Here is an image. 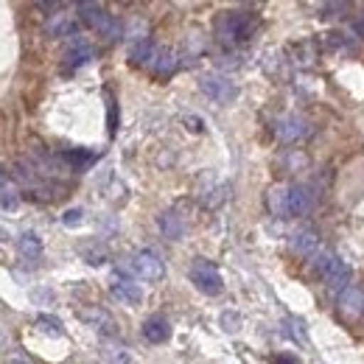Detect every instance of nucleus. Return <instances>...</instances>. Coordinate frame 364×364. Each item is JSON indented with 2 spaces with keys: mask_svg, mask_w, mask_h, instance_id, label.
I'll list each match as a JSON object with an SVG mask.
<instances>
[{
  "mask_svg": "<svg viewBox=\"0 0 364 364\" xmlns=\"http://www.w3.org/2000/svg\"><path fill=\"white\" fill-rule=\"evenodd\" d=\"M314 205H317V191L311 185H306V182L286 185V188H272V193H269V208L280 219L306 216L309 210H314Z\"/></svg>",
  "mask_w": 364,
  "mask_h": 364,
  "instance_id": "nucleus-1",
  "label": "nucleus"
},
{
  "mask_svg": "<svg viewBox=\"0 0 364 364\" xmlns=\"http://www.w3.org/2000/svg\"><path fill=\"white\" fill-rule=\"evenodd\" d=\"M311 264H314V269L319 272L322 277V283L331 289V291H345L348 286H350V267L339 258V255H333V252H328V250H319L317 255L311 258Z\"/></svg>",
  "mask_w": 364,
  "mask_h": 364,
  "instance_id": "nucleus-2",
  "label": "nucleus"
},
{
  "mask_svg": "<svg viewBox=\"0 0 364 364\" xmlns=\"http://www.w3.org/2000/svg\"><path fill=\"white\" fill-rule=\"evenodd\" d=\"M76 11H79V17L90 26L92 31H98L104 40L115 43V40L124 37V26H121V20H115L109 11H104V6H98V3H79Z\"/></svg>",
  "mask_w": 364,
  "mask_h": 364,
  "instance_id": "nucleus-3",
  "label": "nucleus"
},
{
  "mask_svg": "<svg viewBox=\"0 0 364 364\" xmlns=\"http://www.w3.org/2000/svg\"><path fill=\"white\" fill-rule=\"evenodd\" d=\"M255 31V17L250 11H225L216 20V37L222 43H241L250 40V34Z\"/></svg>",
  "mask_w": 364,
  "mask_h": 364,
  "instance_id": "nucleus-4",
  "label": "nucleus"
},
{
  "mask_svg": "<svg viewBox=\"0 0 364 364\" xmlns=\"http://www.w3.org/2000/svg\"><path fill=\"white\" fill-rule=\"evenodd\" d=\"M188 274H191V283H193L202 294L216 297V294H222V289H225L222 272H219L216 264H210L208 258H193V264H191Z\"/></svg>",
  "mask_w": 364,
  "mask_h": 364,
  "instance_id": "nucleus-5",
  "label": "nucleus"
},
{
  "mask_svg": "<svg viewBox=\"0 0 364 364\" xmlns=\"http://www.w3.org/2000/svg\"><path fill=\"white\" fill-rule=\"evenodd\" d=\"M132 269H135L143 280H160L166 274V267H163V258L154 252V250H140L132 255Z\"/></svg>",
  "mask_w": 364,
  "mask_h": 364,
  "instance_id": "nucleus-6",
  "label": "nucleus"
},
{
  "mask_svg": "<svg viewBox=\"0 0 364 364\" xmlns=\"http://www.w3.org/2000/svg\"><path fill=\"white\" fill-rule=\"evenodd\" d=\"M199 87H202V92H205L208 98H213V101H219V104H230V101L235 98V85L230 82L228 76H219V73L202 76Z\"/></svg>",
  "mask_w": 364,
  "mask_h": 364,
  "instance_id": "nucleus-7",
  "label": "nucleus"
},
{
  "mask_svg": "<svg viewBox=\"0 0 364 364\" xmlns=\"http://www.w3.org/2000/svg\"><path fill=\"white\" fill-rule=\"evenodd\" d=\"M92 59V46L85 40V37H70V43L65 46V53H62V62H65V70H76L82 68L85 62Z\"/></svg>",
  "mask_w": 364,
  "mask_h": 364,
  "instance_id": "nucleus-8",
  "label": "nucleus"
},
{
  "mask_svg": "<svg viewBox=\"0 0 364 364\" xmlns=\"http://www.w3.org/2000/svg\"><path fill=\"white\" fill-rule=\"evenodd\" d=\"M306 132H309V124L300 115H286V118H280L274 124V135L280 137L283 143H294V140H300Z\"/></svg>",
  "mask_w": 364,
  "mask_h": 364,
  "instance_id": "nucleus-9",
  "label": "nucleus"
},
{
  "mask_svg": "<svg viewBox=\"0 0 364 364\" xmlns=\"http://www.w3.org/2000/svg\"><path fill=\"white\" fill-rule=\"evenodd\" d=\"M339 311L345 317L359 319L364 314V291L359 286H348L345 291H339Z\"/></svg>",
  "mask_w": 364,
  "mask_h": 364,
  "instance_id": "nucleus-10",
  "label": "nucleus"
},
{
  "mask_svg": "<svg viewBox=\"0 0 364 364\" xmlns=\"http://www.w3.org/2000/svg\"><path fill=\"white\" fill-rule=\"evenodd\" d=\"M171 336V325L166 317H149L143 322V339L151 345H163Z\"/></svg>",
  "mask_w": 364,
  "mask_h": 364,
  "instance_id": "nucleus-11",
  "label": "nucleus"
},
{
  "mask_svg": "<svg viewBox=\"0 0 364 364\" xmlns=\"http://www.w3.org/2000/svg\"><path fill=\"white\" fill-rule=\"evenodd\" d=\"M48 37H76V20L70 14H50L46 23Z\"/></svg>",
  "mask_w": 364,
  "mask_h": 364,
  "instance_id": "nucleus-12",
  "label": "nucleus"
},
{
  "mask_svg": "<svg viewBox=\"0 0 364 364\" xmlns=\"http://www.w3.org/2000/svg\"><path fill=\"white\" fill-rule=\"evenodd\" d=\"M291 247L303 255V258H314L319 250H322V244H319L317 232L314 230H300V232H294V238H291Z\"/></svg>",
  "mask_w": 364,
  "mask_h": 364,
  "instance_id": "nucleus-13",
  "label": "nucleus"
},
{
  "mask_svg": "<svg viewBox=\"0 0 364 364\" xmlns=\"http://www.w3.org/2000/svg\"><path fill=\"white\" fill-rule=\"evenodd\" d=\"M154 76H171L174 70H177V56L171 53V50H163V48H154V56H151V62L146 65Z\"/></svg>",
  "mask_w": 364,
  "mask_h": 364,
  "instance_id": "nucleus-14",
  "label": "nucleus"
},
{
  "mask_svg": "<svg viewBox=\"0 0 364 364\" xmlns=\"http://www.w3.org/2000/svg\"><path fill=\"white\" fill-rule=\"evenodd\" d=\"M17 252L23 261H40L43 258V238L37 232H23L17 238Z\"/></svg>",
  "mask_w": 364,
  "mask_h": 364,
  "instance_id": "nucleus-15",
  "label": "nucleus"
},
{
  "mask_svg": "<svg viewBox=\"0 0 364 364\" xmlns=\"http://www.w3.org/2000/svg\"><path fill=\"white\" fill-rule=\"evenodd\" d=\"M79 317L85 319V322H90L95 331H101V333H115V319L109 317L104 309H98V306H90V309H82L79 311Z\"/></svg>",
  "mask_w": 364,
  "mask_h": 364,
  "instance_id": "nucleus-16",
  "label": "nucleus"
},
{
  "mask_svg": "<svg viewBox=\"0 0 364 364\" xmlns=\"http://www.w3.org/2000/svg\"><path fill=\"white\" fill-rule=\"evenodd\" d=\"M112 294L121 300V303H129V306H135L143 300V289L137 286L135 280H129V277H118L115 283H112Z\"/></svg>",
  "mask_w": 364,
  "mask_h": 364,
  "instance_id": "nucleus-17",
  "label": "nucleus"
},
{
  "mask_svg": "<svg viewBox=\"0 0 364 364\" xmlns=\"http://www.w3.org/2000/svg\"><path fill=\"white\" fill-rule=\"evenodd\" d=\"M157 225L163 230V235L171 238V241H180L182 235H185V222H182V216H177L174 210H166V213L157 219Z\"/></svg>",
  "mask_w": 364,
  "mask_h": 364,
  "instance_id": "nucleus-18",
  "label": "nucleus"
},
{
  "mask_svg": "<svg viewBox=\"0 0 364 364\" xmlns=\"http://www.w3.org/2000/svg\"><path fill=\"white\" fill-rule=\"evenodd\" d=\"M65 160H68L76 171H82V168H87L92 160H95V154H90V151H70V154H65Z\"/></svg>",
  "mask_w": 364,
  "mask_h": 364,
  "instance_id": "nucleus-19",
  "label": "nucleus"
},
{
  "mask_svg": "<svg viewBox=\"0 0 364 364\" xmlns=\"http://www.w3.org/2000/svg\"><path fill=\"white\" fill-rule=\"evenodd\" d=\"M20 205V199H17V191L14 188H6V182L0 185V208H9V210H14Z\"/></svg>",
  "mask_w": 364,
  "mask_h": 364,
  "instance_id": "nucleus-20",
  "label": "nucleus"
},
{
  "mask_svg": "<svg viewBox=\"0 0 364 364\" xmlns=\"http://www.w3.org/2000/svg\"><path fill=\"white\" fill-rule=\"evenodd\" d=\"M283 333H289L297 342H306V333H303V322L300 319H286L283 322Z\"/></svg>",
  "mask_w": 364,
  "mask_h": 364,
  "instance_id": "nucleus-21",
  "label": "nucleus"
},
{
  "mask_svg": "<svg viewBox=\"0 0 364 364\" xmlns=\"http://www.w3.org/2000/svg\"><path fill=\"white\" fill-rule=\"evenodd\" d=\"M107 112H109V135H115L118 129V104L112 95H107Z\"/></svg>",
  "mask_w": 364,
  "mask_h": 364,
  "instance_id": "nucleus-22",
  "label": "nucleus"
},
{
  "mask_svg": "<svg viewBox=\"0 0 364 364\" xmlns=\"http://www.w3.org/2000/svg\"><path fill=\"white\" fill-rule=\"evenodd\" d=\"M82 219H85V210H82V208H70V210L62 216L65 228H76V225H82Z\"/></svg>",
  "mask_w": 364,
  "mask_h": 364,
  "instance_id": "nucleus-23",
  "label": "nucleus"
},
{
  "mask_svg": "<svg viewBox=\"0 0 364 364\" xmlns=\"http://www.w3.org/2000/svg\"><path fill=\"white\" fill-rule=\"evenodd\" d=\"M37 322H40V325H48L46 331H50V333H62V322H59V319L43 314V317H37Z\"/></svg>",
  "mask_w": 364,
  "mask_h": 364,
  "instance_id": "nucleus-24",
  "label": "nucleus"
},
{
  "mask_svg": "<svg viewBox=\"0 0 364 364\" xmlns=\"http://www.w3.org/2000/svg\"><path fill=\"white\" fill-rule=\"evenodd\" d=\"M274 364H297V362H294L291 356H277V359H274Z\"/></svg>",
  "mask_w": 364,
  "mask_h": 364,
  "instance_id": "nucleus-25",
  "label": "nucleus"
},
{
  "mask_svg": "<svg viewBox=\"0 0 364 364\" xmlns=\"http://www.w3.org/2000/svg\"><path fill=\"white\" fill-rule=\"evenodd\" d=\"M11 364H28V362H23V359H14Z\"/></svg>",
  "mask_w": 364,
  "mask_h": 364,
  "instance_id": "nucleus-26",
  "label": "nucleus"
},
{
  "mask_svg": "<svg viewBox=\"0 0 364 364\" xmlns=\"http://www.w3.org/2000/svg\"><path fill=\"white\" fill-rule=\"evenodd\" d=\"M3 182H6V177H3V168H0V185H3Z\"/></svg>",
  "mask_w": 364,
  "mask_h": 364,
  "instance_id": "nucleus-27",
  "label": "nucleus"
}]
</instances>
